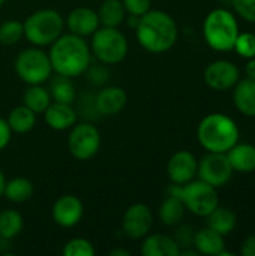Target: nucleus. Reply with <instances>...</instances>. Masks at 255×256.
<instances>
[{"mask_svg":"<svg viewBox=\"0 0 255 256\" xmlns=\"http://www.w3.org/2000/svg\"><path fill=\"white\" fill-rule=\"evenodd\" d=\"M51 96L48 88H45L42 84H33L29 86L23 93V105H26L29 110H32L36 116L42 114L48 105L51 104Z\"/></svg>","mask_w":255,"mask_h":256,"instance_id":"27","label":"nucleus"},{"mask_svg":"<svg viewBox=\"0 0 255 256\" xmlns=\"http://www.w3.org/2000/svg\"><path fill=\"white\" fill-rule=\"evenodd\" d=\"M51 216L56 225L62 228H74L81 222L84 216V206L78 196L65 194L54 201Z\"/></svg>","mask_w":255,"mask_h":256,"instance_id":"13","label":"nucleus"},{"mask_svg":"<svg viewBox=\"0 0 255 256\" xmlns=\"http://www.w3.org/2000/svg\"><path fill=\"white\" fill-rule=\"evenodd\" d=\"M89 46L92 56L102 64H117L126 58L129 51L128 39L119 27L101 26L92 34Z\"/></svg>","mask_w":255,"mask_h":256,"instance_id":"7","label":"nucleus"},{"mask_svg":"<svg viewBox=\"0 0 255 256\" xmlns=\"http://www.w3.org/2000/svg\"><path fill=\"white\" fill-rule=\"evenodd\" d=\"M65 26L72 34H77L81 38L92 36L101 27L98 10L87 8V6L75 8L68 14L65 20Z\"/></svg>","mask_w":255,"mask_h":256,"instance_id":"15","label":"nucleus"},{"mask_svg":"<svg viewBox=\"0 0 255 256\" xmlns=\"http://www.w3.org/2000/svg\"><path fill=\"white\" fill-rule=\"evenodd\" d=\"M206 224L210 230L216 231L221 236H228L237 225V216L231 208L227 207H216L206 216Z\"/></svg>","mask_w":255,"mask_h":256,"instance_id":"23","label":"nucleus"},{"mask_svg":"<svg viewBox=\"0 0 255 256\" xmlns=\"http://www.w3.org/2000/svg\"><path fill=\"white\" fill-rule=\"evenodd\" d=\"M42 114H44V120L47 126L59 132L71 129L77 123V118H78L77 111L74 110L72 104H62L56 100H51V104Z\"/></svg>","mask_w":255,"mask_h":256,"instance_id":"17","label":"nucleus"},{"mask_svg":"<svg viewBox=\"0 0 255 256\" xmlns=\"http://www.w3.org/2000/svg\"><path fill=\"white\" fill-rule=\"evenodd\" d=\"M240 80L239 68L230 60H215L204 69V82L215 92H227Z\"/></svg>","mask_w":255,"mask_h":256,"instance_id":"12","label":"nucleus"},{"mask_svg":"<svg viewBox=\"0 0 255 256\" xmlns=\"http://www.w3.org/2000/svg\"><path fill=\"white\" fill-rule=\"evenodd\" d=\"M153 225V213L150 207L144 202L131 204L122 218V230L126 237L132 240L144 238Z\"/></svg>","mask_w":255,"mask_h":256,"instance_id":"11","label":"nucleus"},{"mask_svg":"<svg viewBox=\"0 0 255 256\" xmlns=\"http://www.w3.org/2000/svg\"><path fill=\"white\" fill-rule=\"evenodd\" d=\"M179 226V225H177ZM194 236H195V231L192 230V226L189 225H182L176 230V234H174V240L176 243L179 244L180 250L182 249H188V248H192V243H194Z\"/></svg>","mask_w":255,"mask_h":256,"instance_id":"34","label":"nucleus"},{"mask_svg":"<svg viewBox=\"0 0 255 256\" xmlns=\"http://www.w3.org/2000/svg\"><path fill=\"white\" fill-rule=\"evenodd\" d=\"M236 52L243 57V58H254L255 57V33L251 32H245V33H239L234 48Z\"/></svg>","mask_w":255,"mask_h":256,"instance_id":"32","label":"nucleus"},{"mask_svg":"<svg viewBox=\"0 0 255 256\" xmlns=\"http://www.w3.org/2000/svg\"><path fill=\"white\" fill-rule=\"evenodd\" d=\"M24 38L23 22L18 20H8L0 24V44L2 45H15Z\"/></svg>","mask_w":255,"mask_h":256,"instance_id":"30","label":"nucleus"},{"mask_svg":"<svg viewBox=\"0 0 255 256\" xmlns=\"http://www.w3.org/2000/svg\"><path fill=\"white\" fill-rule=\"evenodd\" d=\"M216 2H221V3H225V2H230V0H216Z\"/></svg>","mask_w":255,"mask_h":256,"instance_id":"43","label":"nucleus"},{"mask_svg":"<svg viewBox=\"0 0 255 256\" xmlns=\"http://www.w3.org/2000/svg\"><path fill=\"white\" fill-rule=\"evenodd\" d=\"M198 168L197 158L188 152H176L167 162V176L173 184H185L195 178Z\"/></svg>","mask_w":255,"mask_h":256,"instance_id":"14","label":"nucleus"},{"mask_svg":"<svg viewBox=\"0 0 255 256\" xmlns=\"http://www.w3.org/2000/svg\"><path fill=\"white\" fill-rule=\"evenodd\" d=\"M6 122L12 134H27L36 124V114L29 110L26 105H18L9 111Z\"/></svg>","mask_w":255,"mask_h":256,"instance_id":"26","label":"nucleus"},{"mask_svg":"<svg viewBox=\"0 0 255 256\" xmlns=\"http://www.w3.org/2000/svg\"><path fill=\"white\" fill-rule=\"evenodd\" d=\"M93 104H95V110L101 116H116L126 106L128 94L123 88L117 86L102 87L96 93Z\"/></svg>","mask_w":255,"mask_h":256,"instance_id":"16","label":"nucleus"},{"mask_svg":"<svg viewBox=\"0 0 255 256\" xmlns=\"http://www.w3.org/2000/svg\"><path fill=\"white\" fill-rule=\"evenodd\" d=\"M245 74H246V78L255 80V57L248 58V63L245 66Z\"/></svg>","mask_w":255,"mask_h":256,"instance_id":"39","label":"nucleus"},{"mask_svg":"<svg viewBox=\"0 0 255 256\" xmlns=\"http://www.w3.org/2000/svg\"><path fill=\"white\" fill-rule=\"evenodd\" d=\"M53 72L57 75L75 78L86 74L92 62V51L86 38L68 33L60 34L51 45L48 52Z\"/></svg>","mask_w":255,"mask_h":256,"instance_id":"2","label":"nucleus"},{"mask_svg":"<svg viewBox=\"0 0 255 256\" xmlns=\"http://www.w3.org/2000/svg\"><path fill=\"white\" fill-rule=\"evenodd\" d=\"M233 88V102L237 111L246 117H255V80H239Z\"/></svg>","mask_w":255,"mask_h":256,"instance_id":"21","label":"nucleus"},{"mask_svg":"<svg viewBox=\"0 0 255 256\" xmlns=\"http://www.w3.org/2000/svg\"><path fill=\"white\" fill-rule=\"evenodd\" d=\"M5 183H6V178H5V174H3V171L0 170V198L3 196V189H5Z\"/></svg>","mask_w":255,"mask_h":256,"instance_id":"41","label":"nucleus"},{"mask_svg":"<svg viewBox=\"0 0 255 256\" xmlns=\"http://www.w3.org/2000/svg\"><path fill=\"white\" fill-rule=\"evenodd\" d=\"M101 148V132L92 123H75L69 129L68 150L77 160H90Z\"/></svg>","mask_w":255,"mask_h":256,"instance_id":"9","label":"nucleus"},{"mask_svg":"<svg viewBox=\"0 0 255 256\" xmlns=\"http://www.w3.org/2000/svg\"><path fill=\"white\" fill-rule=\"evenodd\" d=\"M48 92H50V96H51L53 100L62 102V104H74L75 96H77L72 78L63 76V75H57V74L51 80Z\"/></svg>","mask_w":255,"mask_h":256,"instance_id":"29","label":"nucleus"},{"mask_svg":"<svg viewBox=\"0 0 255 256\" xmlns=\"http://www.w3.org/2000/svg\"><path fill=\"white\" fill-rule=\"evenodd\" d=\"M96 250L93 243L81 237L71 238L69 242L65 243L62 249V254L65 256H93Z\"/></svg>","mask_w":255,"mask_h":256,"instance_id":"31","label":"nucleus"},{"mask_svg":"<svg viewBox=\"0 0 255 256\" xmlns=\"http://www.w3.org/2000/svg\"><path fill=\"white\" fill-rule=\"evenodd\" d=\"M131 254L128 252V250H125V249H114V250H111L110 252V256H129Z\"/></svg>","mask_w":255,"mask_h":256,"instance_id":"40","label":"nucleus"},{"mask_svg":"<svg viewBox=\"0 0 255 256\" xmlns=\"http://www.w3.org/2000/svg\"><path fill=\"white\" fill-rule=\"evenodd\" d=\"M2 242H3V240H2V238H0V246H2Z\"/></svg>","mask_w":255,"mask_h":256,"instance_id":"44","label":"nucleus"},{"mask_svg":"<svg viewBox=\"0 0 255 256\" xmlns=\"http://www.w3.org/2000/svg\"><path fill=\"white\" fill-rule=\"evenodd\" d=\"M98 16H99L101 26L120 27L126 20V9L122 0H104L99 4Z\"/></svg>","mask_w":255,"mask_h":256,"instance_id":"25","label":"nucleus"},{"mask_svg":"<svg viewBox=\"0 0 255 256\" xmlns=\"http://www.w3.org/2000/svg\"><path fill=\"white\" fill-rule=\"evenodd\" d=\"M5 2H6V0H0V8H2V6L5 4Z\"/></svg>","mask_w":255,"mask_h":256,"instance_id":"42","label":"nucleus"},{"mask_svg":"<svg viewBox=\"0 0 255 256\" xmlns=\"http://www.w3.org/2000/svg\"><path fill=\"white\" fill-rule=\"evenodd\" d=\"M86 75H87L89 81L95 86H102L108 80V74L102 66H93V68L89 66L86 70Z\"/></svg>","mask_w":255,"mask_h":256,"instance_id":"36","label":"nucleus"},{"mask_svg":"<svg viewBox=\"0 0 255 256\" xmlns=\"http://www.w3.org/2000/svg\"><path fill=\"white\" fill-rule=\"evenodd\" d=\"M24 228V219L20 212L6 208L0 212V238L12 240L21 234Z\"/></svg>","mask_w":255,"mask_h":256,"instance_id":"28","label":"nucleus"},{"mask_svg":"<svg viewBox=\"0 0 255 256\" xmlns=\"http://www.w3.org/2000/svg\"><path fill=\"white\" fill-rule=\"evenodd\" d=\"M135 38L143 50L152 54H162L171 50L179 38V28L174 18L158 9H150L138 18Z\"/></svg>","mask_w":255,"mask_h":256,"instance_id":"1","label":"nucleus"},{"mask_svg":"<svg viewBox=\"0 0 255 256\" xmlns=\"http://www.w3.org/2000/svg\"><path fill=\"white\" fill-rule=\"evenodd\" d=\"M24 38L33 46H50L65 28V20L56 9L44 8L32 12L23 22Z\"/></svg>","mask_w":255,"mask_h":256,"instance_id":"5","label":"nucleus"},{"mask_svg":"<svg viewBox=\"0 0 255 256\" xmlns=\"http://www.w3.org/2000/svg\"><path fill=\"white\" fill-rule=\"evenodd\" d=\"M240 254L242 256H255V236H249L243 240Z\"/></svg>","mask_w":255,"mask_h":256,"instance_id":"38","label":"nucleus"},{"mask_svg":"<svg viewBox=\"0 0 255 256\" xmlns=\"http://www.w3.org/2000/svg\"><path fill=\"white\" fill-rule=\"evenodd\" d=\"M15 72L18 78L27 86L44 84L50 80L53 74V66L48 57L41 46H30L23 50L15 58Z\"/></svg>","mask_w":255,"mask_h":256,"instance_id":"8","label":"nucleus"},{"mask_svg":"<svg viewBox=\"0 0 255 256\" xmlns=\"http://www.w3.org/2000/svg\"><path fill=\"white\" fill-rule=\"evenodd\" d=\"M192 248L201 255L221 256L225 250V238L224 236L206 226L200 231H195Z\"/></svg>","mask_w":255,"mask_h":256,"instance_id":"19","label":"nucleus"},{"mask_svg":"<svg viewBox=\"0 0 255 256\" xmlns=\"http://www.w3.org/2000/svg\"><path fill=\"white\" fill-rule=\"evenodd\" d=\"M126 14L134 16H141L152 9V0H122Z\"/></svg>","mask_w":255,"mask_h":256,"instance_id":"35","label":"nucleus"},{"mask_svg":"<svg viewBox=\"0 0 255 256\" xmlns=\"http://www.w3.org/2000/svg\"><path fill=\"white\" fill-rule=\"evenodd\" d=\"M35 188L33 183L26 177H14L11 180H6L3 196L14 204H23L27 202L33 196Z\"/></svg>","mask_w":255,"mask_h":256,"instance_id":"24","label":"nucleus"},{"mask_svg":"<svg viewBox=\"0 0 255 256\" xmlns=\"http://www.w3.org/2000/svg\"><path fill=\"white\" fill-rule=\"evenodd\" d=\"M233 168L225 153H209L198 162L197 176L213 188L225 186L233 176Z\"/></svg>","mask_w":255,"mask_h":256,"instance_id":"10","label":"nucleus"},{"mask_svg":"<svg viewBox=\"0 0 255 256\" xmlns=\"http://www.w3.org/2000/svg\"><path fill=\"white\" fill-rule=\"evenodd\" d=\"M168 195L179 196L186 212L198 218H206L219 206L216 188L207 184L200 178L191 180L185 184H171L168 188Z\"/></svg>","mask_w":255,"mask_h":256,"instance_id":"6","label":"nucleus"},{"mask_svg":"<svg viewBox=\"0 0 255 256\" xmlns=\"http://www.w3.org/2000/svg\"><path fill=\"white\" fill-rule=\"evenodd\" d=\"M230 2L240 18L255 24V0H230Z\"/></svg>","mask_w":255,"mask_h":256,"instance_id":"33","label":"nucleus"},{"mask_svg":"<svg viewBox=\"0 0 255 256\" xmlns=\"http://www.w3.org/2000/svg\"><path fill=\"white\" fill-rule=\"evenodd\" d=\"M239 33L236 16L224 8L210 10L204 18L203 36L206 44L215 51H231Z\"/></svg>","mask_w":255,"mask_h":256,"instance_id":"4","label":"nucleus"},{"mask_svg":"<svg viewBox=\"0 0 255 256\" xmlns=\"http://www.w3.org/2000/svg\"><path fill=\"white\" fill-rule=\"evenodd\" d=\"M11 138H12V130L6 122V118L0 117V152L5 150L9 142H11Z\"/></svg>","mask_w":255,"mask_h":256,"instance_id":"37","label":"nucleus"},{"mask_svg":"<svg viewBox=\"0 0 255 256\" xmlns=\"http://www.w3.org/2000/svg\"><path fill=\"white\" fill-rule=\"evenodd\" d=\"M140 252L143 256H179L180 248L176 240L165 234H147L141 238Z\"/></svg>","mask_w":255,"mask_h":256,"instance_id":"18","label":"nucleus"},{"mask_svg":"<svg viewBox=\"0 0 255 256\" xmlns=\"http://www.w3.org/2000/svg\"><path fill=\"white\" fill-rule=\"evenodd\" d=\"M228 162L236 172L242 174H249L255 171V146L242 142V144H234L227 153Z\"/></svg>","mask_w":255,"mask_h":256,"instance_id":"20","label":"nucleus"},{"mask_svg":"<svg viewBox=\"0 0 255 256\" xmlns=\"http://www.w3.org/2000/svg\"><path fill=\"white\" fill-rule=\"evenodd\" d=\"M185 213H186V208L182 200L174 195H168L158 208V216H159L161 224L170 228L180 225L185 218Z\"/></svg>","mask_w":255,"mask_h":256,"instance_id":"22","label":"nucleus"},{"mask_svg":"<svg viewBox=\"0 0 255 256\" xmlns=\"http://www.w3.org/2000/svg\"><path fill=\"white\" fill-rule=\"evenodd\" d=\"M239 136L240 132L236 122L222 112L206 116L197 128L198 142L209 153H227L239 142Z\"/></svg>","mask_w":255,"mask_h":256,"instance_id":"3","label":"nucleus"}]
</instances>
